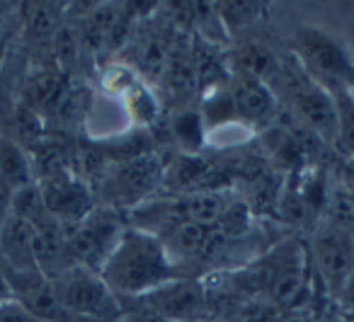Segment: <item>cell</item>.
Returning <instances> with one entry per match:
<instances>
[{
  "label": "cell",
  "instance_id": "obj_8",
  "mask_svg": "<svg viewBox=\"0 0 354 322\" xmlns=\"http://www.w3.org/2000/svg\"><path fill=\"white\" fill-rule=\"evenodd\" d=\"M41 201L44 209L49 211L51 218H56L61 225H73L78 220H83L93 206V194L90 189L66 170H54L39 182Z\"/></svg>",
  "mask_w": 354,
  "mask_h": 322
},
{
  "label": "cell",
  "instance_id": "obj_5",
  "mask_svg": "<svg viewBox=\"0 0 354 322\" xmlns=\"http://www.w3.org/2000/svg\"><path fill=\"white\" fill-rule=\"evenodd\" d=\"M286 90H289L291 109L301 126H306L310 133L325 143H333L337 138V112H335V100L328 90L315 85L304 68L299 66V75L286 73Z\"/></svg>",
  "mask_w": 354,
  "mask_h": 322
},
{
  "label": "cell",
  "instance_id": "obj_10",
  "mask_svg": "<svg viewBox=\"0 0 354 322\" xmlns=\"http://www.w3.org/2000/svg\"><path fill=\"white\" fill-rule=\"evenodd\" d=\"M0 257L12 274H39L35 257V225L20 216H10L0 228Z\"/></svg>",
  "mask_w": 354,
  "mask_h": 322
},
{
  "label": "cell",
  "instance_id": "obj_24",
  "mask_svg": "<svg viewBox=\"0 0 354 322\" xmlns=\"http://www.w3.org/2000/svg\"><path fill=\"white\" fill-rule=\"evenodd\" d=\"M202 322H209V320H202Z\"/></svg>",
  "mask_w": 354,
  "mask_h": 322
},
{
  "label": "cell",
  "instance_id": "obj_14",
  "mask_svg": "<svg viewBox=\"0 0 354 322\" xmlns=\"http://www.w3.org/2000/svg\"><path fill=\"white\" fill-rule=\"evenodd\" d=\"M0 177L15 191L35 184L30 158L22 151L20 143H15L12 138H0Z\"/></svg>",
  "mask_w": 354,
  "mask_h": 322
},
{
  "label": "cell",
  "instance_id": "obj_20",
  "mask_svg": "<svg viewBox=\"0 0 354 322\" xmlns=\"http://www.w3.org/2000/svg\"><path fill=\"white\" fill-rule=\"evenodd\" d=\"M119 322H165V320H160L158 315H153L146 305H138V307H129V310H124L122 307V317H119Z\"/></svg>",
  "mask_w": 354,
  "mask_h": 322
},
{
  "label": "cell",
  "instance_id": "obj_17",
  "mask_svg": "<svg viewBox=\"0 0 354 322\" xmlns=\"http://www.w3.org/2000/svg\"><path fill=\"white\" fill-rule=\"evenodd\" d=\"M216 10H218V20L223 22V27L228 32L238 30L243 25H250V22H255L262 15L260 3H218Z\"/></svg>",
  "mask_w": 354,
  "mask_h": 322
},
{
  "label": "cell",
  "instance_id": "obj_13",
  "mask_svg": "<svg viewBox=\"0 0 354 322\" xmlns=\"http://www.w3.org/2000/svg\"><path fill=\"white\" fill-rule=\"evenodd\" d=\"M66 93L64 78L56 73H37L25 85V107H30L35 114L54 112L61 104Z\"/></svg>",
  "mask_w": 354,
  "mask_h": 322
},
{
  "label": "cell",
  "instance_id": "obj_18",
  "mask_svg": "<svg viewBox=\"0 0 354 322\" xmlns=\"http://www.w3.org/2000/svg\"><path fill=\"white\" fill-rule=\"evenodd\" d=\"M175 136L189 151H197L199 141H202V119L197 114H183L175 122Z\"/></svg>",
  "mask_w": 354,
  "mask_h": 322
},
{
  "label": "cell",
  "instance_id": "obj_3",
  "mask_svg": "<svg viewBox=\"0 0 354 322\" xmlns=\"http://www.w3.org/2000/svg\"><path fill=\"white\" fill-rule=\"evenodd\" d=\"M49 281L59 305L75 322H119L122 317V301L95 269L71 267Z\"/></svg>",
  "mask_w": 354,
  "mask_h": 322
},
{
  "label": "cell",
  "instance_id": "obj_9",
  "mask_svg": "<svg viewBox=\"0 0 354 322\" xmlns=\"http://www.w3.org/2000/svg\"><path fill=\"white\" fill-rule=\"evenodd\" d=\"M228 95H231L236 119L248 126H265L274 117V93L262 80L236 75V83L228 90Z\"/></svg>",
  "mask_w": 354,
  "mask_h": 322
},
{
  "label": "cell",
  "instance_id": "obj_21",
  "mask_svg": "<svg viewBox=\"0 0 354 322\" xmlns=\"http://www.w3.org/2000/svg\"><path fill=\"white\" fill-rule=\"evenodd\" d=\"M342 184H344V191H347V199L354 204V162L352 160H344V167H342Z\"/></svg>",
  "mask_w": 354,
  "mask_h": 322
},
{
  "label": "cell",
  "instance_id": "obj_1",
  "mask_svg": "<svg viewBox=\"0 0 354 322\" xmlns=\"http://www.w3.org/2000/svg\"><path fill=\"white\" fill-rule=\"evenodd\" d=\"M100 276L119 301H131L143 298L175 278H183V274L153 230L131 225L124 228L119 243L104 259Z\"/></svg>",
  "mask_w": 354,
  "mask_h": 322
},
{
  "label": "cell",
  "instance_id": "obj_7",
  "mask_svg": "<svg viewBox=\"0 0 354 322\" xmlns=\"http://www.w3.org/2000/svg\"><path fill=\"white\" fill-rule=\"evenodd\" d=\"M313 262L335 296H342L354 274V238L347 228L328 223L313 238Z\"/></svg>",
  "mask_w": 354,
  "mask_h": 322
},
{
  "label": "cell",
  "instance_id": "obj_2",
  "mask_svg": "<svg viewBox=\"0 0 354 322\" xmlns=\"http://www.w3.org/2000/svg\"><path fill=\"white\" fill-rule=\"evenodd\" d=\"M294 49L296 64L315 85H320L328 93L352 88L354 56L328 30L315 25H301L294 32Z\"/></svg>",
  "mask_w": 354,
  "mask_h": 322
},
{
  "label": "cell",
  "instance_id": "obj_11",
  "mask_svg": "<svg viewBox=\"0 0 354 322\" xmlns=\"http://www.w3.org/2000/svg\"><path fill=\"white\" fill-rule=\"evenodd\" d=\"M158 180H160V162L156 158L136 155L117 165V172L109 180V189L114 191L117 201H133L146 194Z\"/></svg>",
  "mask_w": 354,
  "mask_h": 322
},
{
  "label": "cell",
  "instance_id": "obj_12",
  "mask_svg": "<svg viewBox=\"0 0 354 322\" xmlns=\"http://www.w3.org/2000/svg\"><path fill=\"white\" fill-rule=\"evenodd\" d=\"M231 68L236 75L241 78H255V80H262L267 83L272 73L277 75V59L270 54V49H265L262 44L257 41H245L241 44L231 56Z\"/></svg>",
  "mask_w": 354,
  "mask_h": 322
},
{
  "label": "cell",
  "instance_id": "obj_19",
  "mask_svg": "<svg viewBox=\"0 0 354 322\" xmlns=\"http://www.w3.org/2000/svg\"><path fill=\"white\" fill-rule=\"evenodd\" d=\"M12 196H15V189L0 177V228L12 216Z\"/></svg>",
  "mask_w": 354,
  "mask_h": 322
},
{
  "label": "cell",
  "instance_id": "obj_16",
  "mask_svg": "<svg viewBox=\"0 0 354 322\" xmlns=\"http://www.w3.org/2000/svg\"><path fill=\"white\" fill-rule=\"evenodd\" d=\"M22 17H25V27L35 39H56L59 35V22L64 15V8L54 6V3H27L22 6Z\"/></svg>",
  "mask_w": 354,
  "mask_h": 322
},
{
  "label": "cell",
  "instance_id": "obj_4",
  "mask_svg": "<svg viewBox=\"0 0 354 322\" xmlns=\"http://www.w3.org/2000/svg\"><path fill=\"white\" fill-rule=\"evenodd\" d=\"M66 245L75 267L100 272L124 233V223L109 209H93L83 220L66 225Z\"/></svg>",
  "mask_w": 354,
  "mask_h": 322
},
{
  "label": "cell",
  "instance_id": "obj_6",
  "mask_svg": "<svg viewBox=\"0 0 354 322\" xmlns=\"http://www.w3.org/2000/svg\"><path fill=\"white\" fill-rule=\"evenodd\" d=\"M136 301L165 322L209 320V293L199 278H175Z\"/></svg>",
  "mask_w": 354,
  "mask_h": 322
},
{
  "label": "cell",
  "instance_id": "obj_23",
  "mask_svg": "<svg viewBox=\"0 0 354 322\" xmlns=\"http://www.w3.org/2000/svg\"><path fill=\"white\" fill-rule=\"evenodd\" d=\"M349 90H352V95H354V83H352V88H349Z\"/></svg>",
  "mask_w": 354,
  "mask_h": 322
},
{
  "label": "cell",
  "instance_id": "obj_15",
  "mask_svg": "<svg viewBox=\"0 0 354 322\" xmlns=\"http://www.w3.org/2000/svg\"><path fill=\"white\" fill-rule=\"evenodd\" d=\"M335 112H337V138L335 148L344 155V160L354 162V95L349 88L333 90Z\"/></svg>",
  "mask_w": 354,
  "mask_h": 322
},
{
  "label": "cell",
  "instance_id": "obj_22",
  "mask_svg": "<svg viewBox=\"0 0 354 322\" xmlns=\"http://www.w3.org/2000/svg\"><path fill=\"white\" fill-rule=\"evenodd\" d=\"M15 301V296H12V288H10V281H8L6 272L0 269V305H6V303Z\"/></svg>",
  "mask_w": 354,
  "mask_h": 322
}]
</instances>
